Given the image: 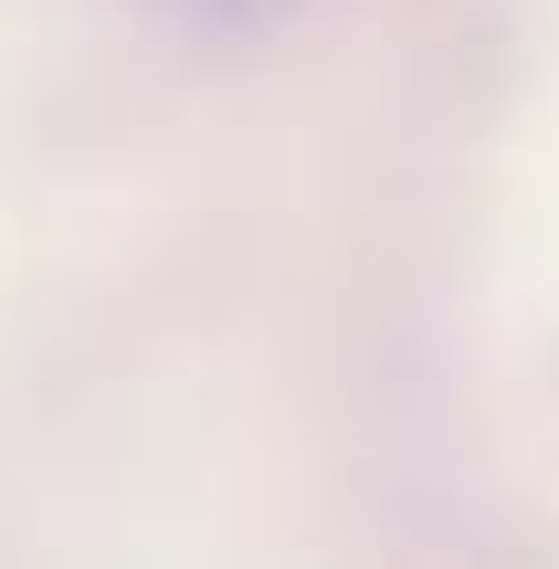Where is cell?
Instances as JSON below:
<instances>
[{
	"label": "cell",
	"instance_id": "cell-1",
	"mask_svg": "<svg viewBox=\"0 0 559 569\" xmlns=\"http://www.w3.org/2000/svg\"><path fill=\"white\" fill-rule=\"evenodd\" d=\"M159 11L190 21V32H211V42H253V32H274L286 0H159Z\"/></svg>",
	"mask_w": 559,
	"mask_h": 569
}]
</instances>
